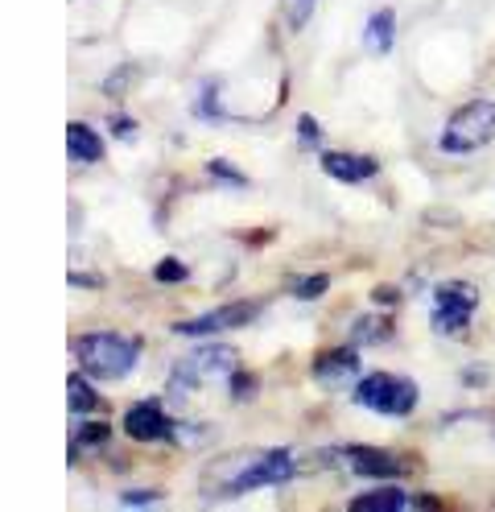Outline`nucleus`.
<instances>
[{"label":"nucleus","mask_w":495,"mask_h":512,"mask_svg":"<svg viewBox=\"0 0 495 512\" xmlns=\"http://www.w3.org/2000/svg\"><path fill=\"white\" fill-rule=\"evenodd\" d=\"M293 475H297V459L285 446H273V451H240V455L211 463V471L203 475V500H236L260 488H281Z\"/></svg>","instance_id":"f257e3e1"},{"label":"nucleus","mask_w":495,"mask_h":512,"mask_svg":"<svg viewBox=\"0 0 495 512\" xmlns=\"http://www.w3.org/2000/svg\"><path fill=\"white\" fill-rule=\"evenodd\" d=\"M141 347L145 343L137 335L95 331V335H83L75 343V356H79V368L91 380H124V376H132V368H137Z\"/></svg>","instance_id":"f03ea898"},{"label":"nucleus","mask_w":495,"mask_h":512,"mask_svg":"<svg viewBox=\"0 0 495 512\" xmlns=\"http://www.w3.org/2000/svg\"><path fill=\"white\" fill-rule=\"evenodd\" d=\"M351 401L368 413H380V418H409L421 401V389H417V380L401 372H372L355 380Z\"/></svg>","instance_id":"7ed1b4c3"},{"label":"nucleus","mask_w":495,"mask_h":512,"mask_svg":"<svg viewBox=\"0 0 495 512\" xmlns=\"http://www.w3.org/2000/svg\"><path fill=\"white\" fill-rule=\"evenodd\" d=\"M491 141H495V100H467L442 124L438 149L450 153V157H467V153H479Z\"/></svg>","instance_id":"20e7f679"},{"label":"nucleus","mask_w":495,"mask_h":512,"mask_svg":"<svg viewBox=\"0 0 495 512\" xmlns=\"http://www.w3.org/2000/svg\"><path fill=\"white\" fill-rule=\"evenodd\" d=\"M240 364V351L231 343H211V347H198L190 351L186 360L174 364V376H170V389L174 393H194L198 384H211V380H227Z\"/></svg>","instance_id":"39448f33"},{"label":"nucleus","mask_w":495,"mask_h":512,"mask_svg":"<svg viewBox=\"0 0 495 512\" xmlns=\"http://www.w3.org/2000/svg\"><path fill=\"white\" fill-rule=\"evenodd\" d=\"M479 310V290L471 281H446L434 290V310H429V327L434 335H467L471 318Z\"/></svg>","instance_id":"423d86ee"},{"label":"nucleus","mask_w":495,"mask_h":512,"mask_svg":"<svg viewBox=\"0 0 495 512\" xmlns=\"http://www.w3.org/2000/svg\"><path fill=\"white\" fill-rule=\"evenodd\" d=\"M326 459H339L347 471L368 475V479H401L417 467V459H401L380 446H335V451H322Z\"/></svg>","instance_id":"0eeeda50"},{"label":"nucleus","mask_w":495,"mask_h":512,"mask_svg":"<svg viewBox=\"0 0 495 512\" xmlns=\"http://www.w3.org/2000/svg\"><path fill=\"white\" fill-rule=\"evenodd\" d=\"M260 310H264V302H231V306H219L207 314L182 318V323H174V335L203 339V335H219V331H236V327H248Z\"/></svg>","instance_id":"6e6552de"},{"label":"nucleus","mask_w":495,"mask_h":512,"mask_svg":"<svg viewBox=\"0 0 495 512\" xmlns=\"http://www.w3.org/2000/svg\"><path fill=\"white\" fill-rule=\"evenodd\" d=\"M124 434L132 442H170L178 434V422L165 413V405L157 397H149V401H137L124 409Z\"/></svg>","instance_id":"1a4fd4ad"},{"label":"nucleus","mask_w":495,"mask_h":512,"mask_svg":"<svg viewBox=\"0 0 495 512\" xmlns=\"http://www.w3.org/2000/svg\"><path fill=\"white\" fill-rule=\"evenodd\" d=\"M351 512H438L442 500L429 496V492H401V488H372V492H359L351 504Z\"/></svg>","instance_id":"9d476101"},{"label":"nucleus","mask_w":495,"mask_h":512,"mask_svg":"<svg viewBox=\"0 0 495 512\" xmlns=\"http://www.w3.org/2000/svg\"><path fill=\"white\" fill-rule=\"evenodd\" d=\"M359 372H363V364H359L355 343L351 347H330V351H322V356H314V364H310L314 384H322V389H330V393H339V389H347V384H355Z\"/></svg>","instance_id":"9b49d317"},{"label":"nucleus","mask_w":495,"mask_h":512,"mask_svg":"<svg viewBox=\"0 0 495 512\" xmlns=\"http://www.w3.org/2000/svg\"><path fill=\"white\" fill-rule=\"evenodd\" d=\"M318 166L326 178H335V182H347V186H363V182H372L380 174V162L368 153H339V149H326L318 157Z\"/></svg>","instance_id":"f8f14e48"},{"label":"nucleus","mask_w":495,"mask_h":512,"mask_svg":"<svg viewBox=\"0 0 495 512\" xmlns=\"http://www.w3.org/2000/svg\"><path fill=\"white\" fill-rule=\"evenodd\" d=\"M66 157H71L75 166H95V162H104V137H99L91 124L71 120V124H66Z\"/></svg>","instance_id":"ddd939ff"},{"label":"nucleus","mask_w":495,"mask_h":512,"mask_svg":"<svg viewBox=\"0 0 495 512\" xmlns=\"http://www.w3.org/2000/svg\"><path fill=\"white\" fill-rule=\"evenodd\" d=\"M396 42V13L392 9H376L363 25V50L368 54H388Z\"/></svg>","instance_id":"4468645a"},{"label":"nucleus","mask_w":495,"mask_h":512,"mask_svg":"<svg viewBox=\"0 0 495 512\" xmlns=\"http://www.w3.org/2000/svg\"><path fill=\"white\" fill-rule=\"evenodd\" d=\"M83 376H87L83 368L66 376V405H71V413H83V418H87V413H99V409H104V401H99V393L91 389Z\"/></svg>","instance_id":"2eb2a0df"},{"label":"nucleus","mask_w":495,"mask_h":512,"mask_svg":"<svg viewBox=\"0 0 495 512\" xmlns=\"http://www.w3.org/2000/svg\"><path fill=\"white\" fill-rule=\"evenodd\" d=\"M112 442V426L108 422H83L79 430H75V446H71V455L79 451H104V446Z\"/></svg>","instance_id":"dca6fc26"},{"label":"nucleus","mask_w":495,"mask_h":512,"mask_svg":"<svg viewBox=\"0 0 495 512\" xmlns=\"http://www.w3.org/2000/svg\"><path fill=\"white\" fill-rule=\"evenodd\" d=\"M207 178H211L215 186H231V190H248V186H252L248 174L231 166L227 157H211V162H207Z\"/></svg>","instance_id":"f3484780"},{"label":"nucleus","mask_w":495,"mask_h":512,"mask_svg":"<svg viewBox=\"0 0 495 512\" xmlns=\"http://www.w3.org/2000/svg\"><path fill=\"white\" fill-rule=\"evenodd\" d=\"M227 393H231V401H256V393H260V376L256 372H248V368H236L227 376Z\"/></svg>","instance_id":"a211bd4d"},{"label":"nucleus","mask_w":495,"mask_h":512,"mask_svg":"<svg viewBox=\"0 0 495 512\" xmlns=\"http://www.w3.org/2000/svg\"><path fill=\"white\" fill-rule=\"evenodd\" d=\"M351 339H355V347L359 343H388L392 339V323H388V318H372L368 314V318H359V323H355Z\"/></svg>","instance_id":"6ab92c4d"},{"label":"nucleus","mask_w":495,"mask_h":512,"mask_svg":"<svg viewBox=\"0 0 495 512\" xmlns=\"http://www.w3.org/2000/svg\"><path fill=\"white\" fill-rule=\"evenodd\" d=\"M330 290V277L326 273H310V277H297L293 285H289V294L297 298V302H318L322 294Z\"/></svg>","instance_id":"aec40b11"},{"label":"nucleus","mask_w":495,"mask_h":512,"mask_svg":"<svg viewBox=\"0 0 495 512\" xmlns=\"http://www.w3.org/2000/svg\"><path fill=\"white\" fill-rule=\"evenodd\" d=\"M314 9H318V0H281V17H285V25L293 29V34H297V29H306Z\"/></svg>","instance_id":"412c9836"},{"label":"nucleus","mask_w":495,"mask_h":512,"mask_svg":"<svg viewBox=\"0 0 495 512\" xmlns=\"http://www.w3.org/2000/svg\"><path fill=\"white\" fill-rule=\"evenodd\" d=\"M186 277H190V269H186V261H178V256H165V261H157V269H153L157 285H182Z\"/></svg>","instance_id":"4be33fe9"},{"label":"nucleus","mask_w":495,"mask_h":512,"mask_svg":"<svg viewBox=\"0 0 495 512\" xmlns=\"http://www.w3.org/2000/svg\"><path fill=\"white\" fill-rule=\"evenodd\" d=\"M297 145H302V149H318L322 145V124L310 112L297 116Z\"/></svg>","instance_id":"5701e85b"},{"label":"nucleus","mask_w":495,"mask_h":512,"mask_svg":"<svg viewBox=\"0 0 495 512\" xmlns=\"http://www.w3.org/2000/svg\"><path fill=\"white\" fill-rule=\"evenodd\" d=\"M194 112L203 116V120H223V108H219V87H215V83H207V87H203V100L194 104Z\"/></svg>","instance_id":"b1692460"},{"label":"nucleus","mask_w":495,"mask_h":512,"mask_svg":"<svg viewBox=\"0 0 495 512\" xmlns=\"http://www.w3.org/2000/svg\"><path fill=\"white\" fill-rule=\"evenodd\" d=\"M120 504H124V508H153V504H161V492H153V488H149V492H145V488H132V492L120 496Z\"/></svg>","instance_id":"393cba45"},{"label":"nucleus","mask_w":495,"mask_h":512,"mask_svg":"<svg viewBox=\"0 0 495 512\" xmlns=\"http://www.w3.org/2000/svg\"><path fill=\"white\" fill-rule=\"evenodd\" d=\"M132 79H137V67H124L120 75H108V79H104V91H108V95H124Z\"/></svg>","instance_id":"a878e982"},{"label":"nucleus","mask_w":495,"mask_h":512,"mask_svg":"<svg viewBox=\"0 0 495 512\" xmlns=\"http://www.w3.org/2000/svg\"><path fill=\"white\" fill-rule=\"evenodd\" d=\"M112 133L120 141H137V120H128V116H112Z\"/></svg>","instance_id":"bb28decb"},{"label":"nucleus","mask_w":495,"mask_h":512,"mask_svg":"<svg viewBox=\"0 0 495 512\" xmlns=\"http://www.w3.org/2000/svg\"><path fill=\"white\" fill-rule=\"evenodd\" d=\"M487 380H491L487 368H467V372H462V384H467V389H475V384H487Z\"/></svg>","instance_id":"cd10ccee"},{"label":"nucleus","mask_w":495,"mask_h":512,"mask_svg":"<svg viewBox=\"0 0 495 512\" xmlns=\"http://www.w3.org/2000/svg\"><path fill=\"white\" fill-rule=\"evenodd\" d=\"M372 302H376V306H396V290H376Z\"/></svg>","instance_id":"c85d7f7f"},{"label":"nucleus","mask_w":495,"mask_h":512,"mask_svg":"<svg viewBox=\"0 0 495 512\" xmlns=\"http://www.w3.org/2000/svg\"><path fill=\"white\" fill-rule=\"evenodd\" d=\"M71 285H99V277H87V273H71Z\"/></svg>","instance_id":"c756f323"}]
</instances>
